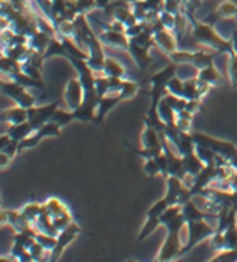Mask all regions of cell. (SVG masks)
<instances>
[{
	"label": "cell",
	"instance_id": "4316f807",
	"mask_svg": "<svg viewBox=\"0 0 237 262\" xmlns=\"http://www.w3.org/2000/svg\"><path fill=\"white\" fill-rule=\"evenodd\" d=\"M54 122H57L60 127H66L67 124L70 122H74L75 117H74V111H62V108H57V112L54 114V117H52Z\"/></svg>",
	"mask_w": 237,
	"mask_h": 262
},
{
	"label": "cell",
	"instance_id": "1f68e13d",
	"mask_svg": "<svg viewBox=\"0 0 237 262\" xmlns=\"http://www.w3.org/2000/svg\"><path fill=\"white\" fill-rule=\"evenodd\" d=\"M214 187H219V189H224V190H237V170L234 169L232 174H230L226 181L214 185Z\"/></svg>",
	"mask_w": 237,
	"mask_h": 262
},
{
	"label": "cell",
	"instance_id": "7402d4cb",
	"mask_svg": "<svg viewBox=\"0 0 237 262\" xmlns=\"http://www.w3.org/2000/svg\"><path fill=\"white\" fill-rule=\"evenodd\" d=\"M44 207H46V210L52 217H60V215L70 214L69 207L60 199H57V197H49V199L44 202Z\"/></svg>",
	"mask_w": 237,
	"mask_h": 262
},
{
	"label": "cell",
	"instance_id": "f1b7e54d",
	"mask_svg": "<svg viewBox=\"0 0 237 262\" xmlns=\"http://www.w3.org/2000/svg\"><path fill=\"white\" fill-rule=\"evenodd\" d=\"M167 92L179 95V97H184V79H181L179 75L172 77L170 82L167 84Z\"/></svg>",
	"mask_w": 237,
	"mask_h": 262
},
{
	"label": "cell",
	"instance_id": "5b68a950",
	"mask_svg": "<svg viewBox=\"0 0 237 262\" xmlns=\"http://www.w3.org/2000/svg\"><path fill=\"white\" fill-rule=\"evenodd\" d=\"M2 94L14 100L17 105H22L25 108L34 107L37 100L34 95L27 91V87L9 77H2Z\"/></svg>",
	"mask_w": 237,
	"mask_h": 262
},
{
	"label": "cell",
	"instance_id": "d590c367",
	"mask_svg": "<svg viewBox=\"0 0 237 262\" xmlns=\"http://www.w3.org/2000/svg\"><path fill=\"white\" fill-rule=\"evenodd\" d=\"M10 161H12V157L9 154H4V152H0V167L5 169L10 164Z\"/></svg>",
	"mask_w": 237,
	"mask_h": 262
},
{
	"label": "cell",
	"instance_id": "cb8c5ba5",
	"mask_svg": "<svg viewBox=\"0 0 237 262\" xmlns=\"http://www.w3.org/2000/svg\"><path fill=\"white\" fill-rule=\"evenodd\" d=\"M157 111H159V116H161V119L164 120L165 124H167V125H172V127H176V122H177V112L167 104V102H165V99H162L161 102H159Z\"/></svg>",
	"mask_w": 237,
	"mask_h": 262
},
{
	"label": "cell",
	"instance_id": "9c48e42d",
	"mask_svg": "<svg viewBox=\"0 0 237 262\" xmlns=\"http://www.w3.org/2000/svg\"><path fill=\"white\" fill-rule=\"evenodd\" d=\"M85 99V89L82 80L79 77L70 79L66 85V91H63V100H66V105L70 111H75L82 102Z\"/></svg>",
	"mask_w": 237,
	"mask_h": 262
},
{
	"label": "cell",
	"instance_id": "3957f363",
	"mask_svg": "<svg viewBox=\"0 0 237 262\" xmlns=\"http://www.w3.org/2000/svg\"><path fill=\"white\" fill-rule=\"evenodd\" d=\"M190 137L197 145H206L209 149H212L216 154H219L226 161H229V164L237 170V147L232 142H227V140L217 139L214 136H209V134L194 132V130L190 132Z\"/></svg>",
	"mask_w": 237,
	"mask_h": 262
},
{
	"label": "cell",
	"instance_id": "7a4b0ae2",
	"mask_svg": "<svg viewBox=\"0 0 237 262\" xmlns=\"http://www.w3.org/2000/svg\"><path fill=\"white\" fill-rule=\"evenodd\" d=\"M185 221L184 214H177L174 219L165 221L162 226L167 229V237H165L164 244L161 247V252L157 254V260H174L177 257H182V239H181V232L185 229Z\"/></svg>",
	"mask_w": 237,
	"mask_h": 262
},
{
	"label": "cell",
	"instance_id": "74e56055",
	"mask_svg": "<svg viewBox=\"0 0 237 262\" xmlns=\"http://www.w3.org/2000/svg\"><path fill=\"white\" fill-rule=\"evenodd\" d=\"M129 4H136V2H139V0H127Z\"/></svg>",
	"mask_w": 237,
	"mask_h": 262
},
{
	"label": "cell",
	"instance_id": "52a82bcc",
	"mask_svg": "<svg viewBox=\"0 0 237 262\" xmlns=\"http://www.w3.org/2000/svg\"><path fill=\"white\" fill-rule=\"evenodd\" d=\"M80 232H82V229H80V226L77 222H72L66 229H62V231L57 234V244H55V247L52 249V251H50V259L49 260H59L62 257L63 251H66V249L72 244L74 239Z\"/></svg>",
	"mask_w": 237,
	"mask_h": 262
},
{
	"label": "cell",
	"instance_id": "d6986e66",
	"mask_svg": "<svg viewBox=\"0 0 237 262\" xmlns=\"http://www.w3.org/2000/svg\"><path fill=\"white\" fill-rule=\"evenodd\" d=\"M201 80H204V82H207L209 85H212V87H216V85H219V84H222L224 82V79H222V74L217 70V67L214 66V63H210V66H206V67H202V69H199V75H197Z\"/></svg>",
	"mask_w": 237,
	"mask_h": 262
},
{
	"label": "cell",
	"instance_id": "5bb4252c",
	"mask_svg": "<svg viewBox=\"0 0 237 262\" xmlns=\"http://www.w3.org/2000/svg\"><path fill=\"white\" fill-rule=\"evenodd\" d=\"M150 50L149 47H142V46H139V43L136 42H131L129 43V49H127V52L131 54L132 57V60L136 62V66L140 69V70H145L150 67V63H152V57H150Z\"/></svg>",
	"mask_w": 237,
	"mask_h": 262
},
{
	"label": "cell",
	"instance_id": "836d02e7",
	"mask_svg": "<svg viewBox=\"0 0 237 262\" xmlns=\"http://www.w3.org/2000/svg\"><path fill=\"white\" fill-rule=\"evenodd\" d=\"M209 241H210V247H212L216 252L222 251V249L226 247V246H224V234L222 232H216Z\"/></svg>",
	"mask_w": 237,
	"mask_h": 262
},
{
	"label": "cell",
	"instance_id": "8fae6325",
	"mask_svg": "<svg viewBox=\"0 0 237 262\" xmlns=\"http://www.w3.org/2000/svg\"><path fill=\"white\" fill-rule=\"evenodd\" d=\"M122 100H124V97L120 94H107V95H102L100 100H99L97 114H95V120H94V122L97 124V125L104 124L107 116H109V112H111L114 107H117Z\"/></svg>",
	"mask_w": 237,
	"mask_h": 262
},
{
	"label": "cell",
	"instance_id": "ffe728a7",
	"mask_svg": "<svg viewBox=\"0 0 237 262\" xmlns=\"http://www.w3.org/2000/svg\"><path fill=\"white\" fill-rule=\"evenodd\" d=\"M102 74L114 79H125V67L117 59H114V57H107Z\"/></svg>",
	"mask_w": 237,
	"mask_h": 262
},
{
	"label": "cell",
	"instance_id": "8992f818",
	"mask_svg": "<svg viewBox=\"0 0 237 262\" xmlns=\"http://www.w3.org/2000/svg\"><path fill=\"white\" fill-rule=\"evenodd\" d=\"M60 130H62V127L59 124L54 122V120H49V122H46L44 125L38 127V129H35L29 137H25L24 140H20V142H18V154H20V152H24V150L32 149V147L38 145L42 139L60 136Z\"/></svg>",
	"mask_w": 237,
	"mask_h": 262
},
{
	"label": "cell",
	"instance_id": "6da1fadb",
	"mask_svg": "<svg viewBox=\"0 0 237 262\" xmlns=\"http://www.w3.org/2000/svg\"><path fill=\"white\" fill-rule=\"evenodd\" d=\"M185 15L190 18V34H192V40L197 43V49L216 50V52L229 54V55L234 54L230 40L224 39L219 32L214 29L212 24H209L206 20H197L194 14H185Z\"/></svg>",
	"mask_w": 237,
	"mask_h": 262
},
{
	"label": "cell",
	"instance_id": "7c38bea8",
	"mask_svg": "<svg viewBox=\"0 0 237 262\" xmlns=\"http://www.w3.org/2000/svg\"><path fill=\"white\" fill-rule=\"evenodd\" d=\"M154 40H156V47L161 50L162 54L165 55H170L174 54L176 50H179L177 47V39L174 35V30H169V29H161L157 32H154Z\"/></svg>",
	"mask_w": 237,
	"mask_h": 262
},
{
	"label": "cell",
	"instance_id": "603a6c76",
	"mask_svg": "<svg viewBox=\"0 0 237 262\" xmlns=\"http://www.w3.org/2000/svg\"><path fill=\"white\" fill-rule=\"evenodd\" d=\"M42 210H44V204L29 202V204H25V206L20 209V212L25 217V221H27L29 224H32V226H35V222H37L38 215H40Z\"/></svg>",
	"mask_w": 237,
	"mask_h": 262
},
{
	"label": "cell",
	"instance_id": "e575fe53",
	"mask_svg": "<svg viewBox=\"0 0 237 262\" xmlns=\"http://www.w3.org/2000/svg\"><path fill=\"white\" fill-rule=\"evenodd\" d=\"M185 111L190 112L192 116L201 111V99H194V100H187V105H185Z\"/></svg>",
	"mask_w": 237,
	"mask_h": 262
},
{
	"label": "cell",
	"instance_id": "30bf717a",
	"mask_svg": "<svg viewBox=\"0 0 237 262\" xmlns=\"http://www.w3.org/2000/svg\"><path fill=\"white\" fill-rule=\"evenodd\" d=\"M57 108H59V102H50V104H46V105H40V107H30L29 108V120L32 124H34L35 129H38L40 125H44L49 120H52L54 114L57 112Z\"/></svg>",
	"mask_w": 237,
	"mask_h": 262
},
{
	"label": "cell",
	"instance_id": "484cf974",
	"mask_svg": "<svg viewBox=\"0 0 237 262\" xmlns=\"http://www.w3.org/2000/svg\"><path fill=\"white\" fill-rule=\"evenodd\" d=\"M139 87H140L139 82H134V80H127V79H124L122 87H120V95L124 97V100H129V99H132L134 95H136V94L139 92Z\"/></svg>",
	"mask_w": 237,
	"mask_h": 262
},
{
	"label": "cell",
	"instance_id": "e0dca14e",
	"mask_svg": "<svg viewBox=\"0 0 237 262\" xmlns=\"http://www.w3.org/2000/svg\"><path fill=\"white\" fill-rule=\"evenodd\" d=\"M140 144L145 149H156V147H162V136L157 129L150 125H145L140 136Z\"/></svg>",
	"mask_w": 237,
	"mask_h": 262
},
{
	"label": "cell",
	"instance_id": "9a60e30c",
	"mask_svg": "<svg viewBox=\"0 0 237 262\" xmlns=\"http://www.w3.org/2000/svg\"><path fill=\"white\" fill-rule=\"evenodd\" d=\"M52 34H49V32H44L38 29L37 32H34L30 37H29V47L34 50L37 54H46L47 49H49V43L52 40Z\"/></svg>",
	"mask_w": 237,
	"mask_h": 262
},
{
	"label": "cell",
	"instance_id": "f546056e",
	"mask_svg": "<svg viewBox=\"0 0 237 262\" xmlns=\"http://www.w3.org/2000/svg\"><path fill=\"white\" fill-rule=\"evenodd\" d=\"M144 172L149 177H154V176H159L162 174L161 172V167H159V164L156 161V157H150V159H145L144 162Z\"/></svg>",
	"mask_w": 237,
	"mask_h": 262
},
{
	"label": "cell",
	"instance_id": "ba28073f",
	"mask_svg": "<svg viewBox=\"0 0 237 262\" xmlns=\"http://www.w3.org/2000/svg\"><path fill=\"white\" fill-rule=\"evenodd\" d=\"M100 95L97 92H85V99L84 102L74 111V117L75 120H80V122H94L95 120V114H97V105H99Z\"/></svg>",
	"mask_w": 237,
	"mask_h": 262
},
{
	"label": "cell",
	"instance_id": "4dcf8cb0",
	"mask_svg": "<svg viewBox=\"0 0 237 262\" xmlns=\"http://www.w3.org/2000/svg\"><path fill=\"white\" fill-rule=\"evenodd\" d=\"M229 80L237 89V54L229 55Z\"/></svg>",
	"mask_w": 237,
	"mask_h": 262
},
{
	"label": "cell",
	"instance_id": "d6a6232c",
	"mask_svg": "<svg viewBox=\"0 0 237 262\" xmlns=\"http://www.w3.org/2000/svg\"><path fill=\"white\" fill-rule=\"evenodd\" d=\"M77 9H79V14L89 15L97 9V4H95V0H77Z\"/></svg>",
	"mask_w": 237,
	"mask_h": 262
},
{
	"label": "cell",
	"instance_id": "44dd1931",
	"mask_svg": "<svg viewBox=\"0 0 237 262\" xmlns=\"http://www.w3.org/2000/svg\"><path fill=\"white\" fill-rule=\"evenodd\" d=\"M182 159H184L185 172H187V174H190V176H197L204 167H206V164H204V162L201 161V157L197 156V152H196V150H194V152H190V154L182 156Z\"/></svg>",
	"mask_w": 237,
	"mask_h": 262
},
{
	"label": "cell",
	"instance_id": "d4e9b609",
	"mask_svg": "<svg viewBox=\"0 0 237 262\" xmlns=\"http://www.w3.org/2000/svg\"><path fill=\"white\" fill-rule=\"evenodd\" d=\"M214 12L219 18H234L235 12H237V4L230 2V0H224V2L219 4V7H217Z\"/></svg>",
	"mask_w": 237,
	"mask_h": 262
},
{
	"label": "cell",
	"instance_id": "ac0fdd59",
	"mask_svg": "<svg viewBox=\"0 0 237 262\" xmlns=\"http://www.w3.org/2000/svg\"><path fill=\"white\" fill-rule=\"evenodd\" d=\"M34 130H35L34 124H32L30 120H27V122H22V124H9L5 132H7L15 142H20L25 137H29Z\"/></svg>",
	"mask_w": 237,
	"mask_h": 262
},
{
	"label": "cell",
	"instance_id": "8d00e7d4",
	"mask_svg": "<svg viewBox=\"0 0 237 262\" xmlns=\"http://www.w3.org/2000/svg\"><path fill=\"white\" fill-rule=\"evenodd\" d=\"M230 43H232V50H234V54H237V29L232 32V37H230Z\"/></svg>",
	"mask_w": 237,
	"mask_h": 262
},
{
	"label": "cell",
	"instance_id": "83f0119b",
	"mask_svg": "<svg viewBox=\"0 0 237 262\" xmlns=\"http://www.w3.org/2000/svg\"><path fill=\"white\" fill-rule=\"evenodd\" d=\"M159 20L164 25V29L169 30H176V24H177V14H172L169 10H162L159 14Z\"/></svg>",
	"mask_w": 237,
	"mask_h": 262
},
{
	"label": "cell",
	"instance_id": "4fadbf2b",
	"mask_svg": "<svg viewBox=\"0 0 237 262\" xmlns=\"http://www.w3.org/2000/svg\"><path fill=\"white\" fill-rule=\"evenodd\" d=\"M99 37L104 46L112 47V49H119V50H127L129 49V43H131V39L127 37L125 32H119V30H112V29L102 30Z\"/></svg>",
	"mask_w": 237,
	"mask_h": 262
},
{
	"label": "cell",
	"instance_id": "f35d334b",
	"mask_svg": "<svg viewBox=\"0 0 237 262\" xmlns=\"http://www.w3.org/2000/svg\"><path fill=\"white\" fill-rule=\"evenodd\" d=\"M234 20H235V24H237V12H235V15H234Z\"/></svg>",
	"mask_w": 237,
	"mask_h": 262
},
{
	"label": "cell",
	"instance_id": "2e32d148",
	"mask_svg": "<svg viewBox=\"0 0 237 262\" xmlns=\"http://www.w3.org/2000/svg\"><path fill=\"white\" fill-rule=\"evenodd\" d=\"M2 120L7 124H22L29 120V108H25L22 105H14L7 108V111H2Z\"/></svg>",
	"mask_w": 237,
	"mask_h": 262
},
{
	"label": "cell",
	"instance_id": "277c9868",
	"mask_svg": "<svg viewBox=\"0 0 237 262\" xmlns=\"http://www.w3.org/2000/svg\"><path fill=\"white\" fill-rule=\"evenodd\" d=\"M216 232H217L216 224L209 222L207 219L187 222L185 224V242H184L182 255H185L189 251H192V247L197 246L199 242L210 239Z\"/></svg>",
	"mask_w": 237,
	"mask_h": 262
}]
</instances>
